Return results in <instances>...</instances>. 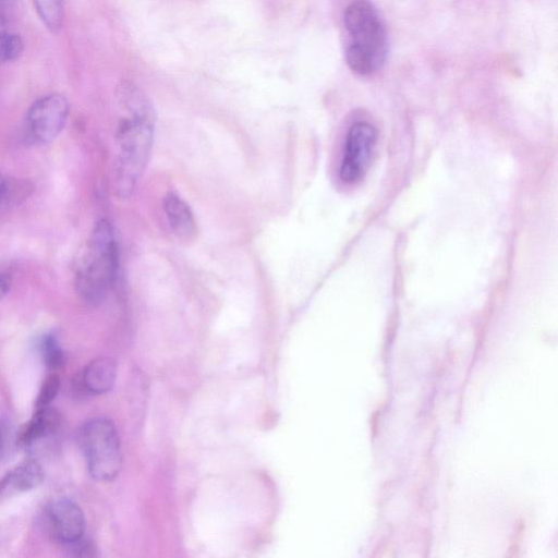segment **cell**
<instances>
[{
	"instance_id": "2",
	"label": "cell",
	"mask_w": 558,
	"mask_h": 558,
	"mask_svg": "<svg viewBox=\"0 0 558 558\" xmlns=\"http://www.w3.org/2000/svg\"><path fill=\"white\" fill-rule=\"evenodd\" d=\"M119 268V251L111 222L94 226L75 271V289L90 303H100L112 289Z\"/></svg>"
},
{
	"instance_id": "14",
	"label": "cell",
	"mask_w": 558,
	"mask_h": 558,
	"mask_svg": "<svg viewBox=\"0 0 558 558\" xmlns=\"http://www.w3.org/2000/svg\"><path fill=\"white\" fill-rule=\"evenodd\" d=\"M60 389V378L56 374L49 375L43 383L36 399V409L50 405Z\"/></svg>"
},
{
	"instance_id": "9",
	"label": "cell",
	"mask_w": 558,
	"mask_h": 558,
	"mask_svg": "<svg viewBox=\"0 0 558 558\" xmlns=\"http://www.w3.org/2000/svg\"><path fill=\"white\" fill-rule=\"evenodd\" d=\"M61 423L60 413L50 405L36 409L34 416L15 435V444L28 447L33 442L56 433Z\"/></svg>"
},
{
	"instance_id": "17",
	"label": "cell",
	"mask_w": 558,
	"mask_h": 558,
	"mask_svg": "<svg viewBox=\"0 0 558 558\" xmlns=\"http://www.w3.org/2000/svg\"><path fill=\"white\" fill-rule=\"evenodd\" d=\"M0 31H4V21L1 15H0Z\"/></svg>"
},
{
	"instance_id": "4",
	"label": "cell",
	"mask_w": 558,
	"mask_h": 558,
	"mask_svg": "<svg viewBox=\"0 0 558 558\" xmlns=\"http://www.w3.org/2000/svg\"><path fill=\"white\" fill-rule=\"evenodd\" d=\"M80 444L95 480L111 481L118 475L122 463L120 440L109 418L87 421L80 430Z\"/></svg>"
},
{
	"instance_id": "11",
	"label": "cell",
	"mask_w": 558,
	"mask_h": 558,
	"mask_svg": "<svg viewBox=\"0 0 558 558\" xmlns=\"http://www.w3.org/2000/svg\"><path fill=\"white\" fill-rule=\"evenodd\" d=\"M116 374V364L111 359L98 357L85 367L81 376V384L88 393L101 395L112 388Z\"/></svg>"
},
{
	"instance_id": "12",
	"label": "cell",
	"mask_w": 558,
	"mask_h": 558,
	"mask_svg": "<svg viewBox=\"0 0 558 558\" xmlns=\"http://www.w3.org/2000/svg\"><path fill=\"white\" fill-rule=\"evenodd\" d=\"M34 7L47 28L58 32L63 24V0H33Z\"/></svg>"
},
{
	"instance_id": "19",
	"label": "cell",
	"mask_w": 558,
	"mask_h": 558,
	"mask_svg": "<svg viewBox=\"0 0 558 558\" xmlns=\"http://www.w3.org/2000/svg\"><path fill=\"white\" fill-rule=\"evenodd\" d=\"M1 1H11V0H1Z\"/></svg>"
},
{
	"instance_id": "3",
	"label": "cell",
	"mask_w": 558,
	"mask_h": 558,
	"mask_svg": "<svg viewBox=\"0 0 558 558\" xmlns=\"http://www.w3.org/2000/svg\"><path fill=\"white\" fill-rule=\"evenodd\" d=\"M343 19L352 38L347 50L350 69L362 75L378 70L388 53V37L373 4L367 0H355L347 7Z\"/></svg>"
},
{
	"instance_id": "7",
	"label": "cell",
	"mask_w": 558,
	"mask_h": 558,
	"mask_svg": "<svg viewBox=\"0 0 558 558\" xmlns=\"http://www.w3.org/2000/svg\"><path fill=\"white\" fill-rule=\"evenodd\" d=\"M52 535L63 544H72L83 537L85 519L81 508L72 500L59 498L47 509Z\"/></svg>"
},
{
	"instance_id": "1",
	"label": "cell",
	"mask_w": 558,
	"mask_h": 558,
	"mask_svg": "<svg viewBox=\"0 0 558 558\" xmlns=\"http://www.w3.org/2000/svg\"><path fill=\"white\" fill-rule=\"evenodd\" d=\"M119 98L126 111L117 131L114 191L129 197L145 171L153 147L156 114L150 100L134 86L120 88Z\"/></svg>"
},
{
	"instance_id": "6",
	"label": "cell",
	"mask_w": 558,
	"mask_h": 558,
	"mask_svg": "<svg viewBox=\"0 0 558 558\" xmlns=\"http://www.w3.org/2000/svg\"><path fill=\"white\" fill-rule=\"evenodd\" d=\"M376 138V130L371 123L360 121L351 125L339 169V175L343 182L354 183L365 174L371 163Z\"/></svg>"
},
{
	"instance_id": "13",
	"label": "cell",
	"mask_w": 558,
	"mask_h": 558,
	"mask_svg": "<svg viewBox=\"0 0 558 558\" xmlns=\"http://www.w3.org/2000/svg\"><path fill=\"white\" fill-rule=\"evenodd\" d=\"M39 348L43 361L49 369H58L63 366L64 354L53 332H48L41 338Z\"/></svg>"
},
{
	"instance_id": "10",
	"label": "cell",
	"mask_w": 558,
	"mask_h": 558,
	"mask_svg": "<svg viewBox=\"0 0 558 558\" xmlns=\"http://www.w3.org/2000/svg\"><path fill=\"white\" fill-rule=\"evenodd\" d=\"M169 226L174 235L190 241L196 234V222L189 204L175 193H168L162 202Z\"/></svg>"
},
{
	"instance_id": "18",
	"label": "cell",
	"mask_w": 558,
	"mask_h": 558,
	"mask_svg": "<svg viewBox=\"0 0 558 558\" xmlns=\"http://www.w3.org/2000/svg\"><path fill=\"white\" fill-rule=\"evenodd\" d=\"M1 190H2V186H1V184H0V198H1Z\"/></svg>"
},
{
	"instance_id": "15",
	"label": "cell",
	"mask_w": 558,
	"mask_h": 558,
	"mask_svg": "<svg viewBox=\"0 0 558 558\" xmlns=\"http://www.w3.org/2000/svg\"><path fill=\"white\" fill-rule=\"evenodd\" d=\"M15 435L11 424L7 420H0V460H2L10 451Z\"/></svg>"
},
{
	"instance_id": "16",
	"label": "cell",
	"mask_w": 558,
	"mask_h": 558,
	"mask_svg": "<svg viewBox=\"0 0 558 558\" xmlns=\"http://www.w3.org/2000/svg\"><path fill=\"white\" fill-rule=\"evenodd\" d=\"M10 289V278L0 274V300L8 293Z\"/></svg>"
},
{
	"instance_id": "5",
	"label": "cell",
	"mask_w": 558,
	"mask_h": 558,
	"mask_svg": "<svg viewBox=\"0 0 558 558\" xmlns=\"http://www.w3.org/2000/svg\"><path fill=\"white\" fill-rule=\"evenodd\" d=\"M69 111V102L61 94L53 93L38 98L26 114L31 138L39 144L52 142L64 128Z\"/></svg>"
},
{
	"instance_id": "20",
	"label": "cell",
	"mask_w": 558,
	"mask_h": 558,
	"mask_svg": "<svg viewBox=\"0 0 558 558\" xmlns=\"http://www.w3.org/2000/svg\"><path fill=\"white\" fill-rule=\"evenodd\" d=\"M4 31H5V29H4ZM1 32H2V31H0V33H1Z\"/></svg>"
},
{
	"instance_id": "8",
	"label": "cell",
	"mask_w": 558,
	"mask_h": 558,
	"mask_svg": "<svg viewBox=\"0 0 558 558\" xmlns=\"http://www.w3.org/2000/svg\"><path fill=\"white\" fill-rule=\"evenodd\" d=\"M44 481V470L36 461L15 466L0 478V498H10L38 487Z\"/></svg>"
}]
</instances>
